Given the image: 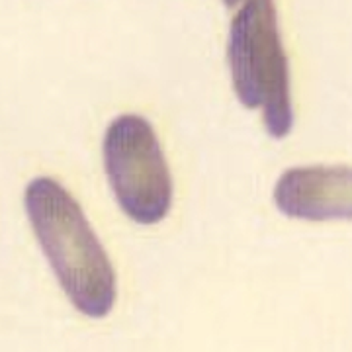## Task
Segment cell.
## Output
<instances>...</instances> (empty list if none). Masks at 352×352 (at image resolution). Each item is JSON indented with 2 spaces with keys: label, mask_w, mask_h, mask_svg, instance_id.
Wrapping results in <instances>:
<instances>
[{
  "label": "cell",
  "mask_w": 352,
  "mask_h": 352,
  "mask_svg": "<svg viewBox=\"0 0 352 352\" xmlns=\"http://www.w3.org/2000/svg\"><path fill=\"white\" fill-rule=\"evenodd\" d=\"M104 166L120 208L139 226L163 221L173 178L153 126L138 113L118 116L104 135Z\"/></svg>",
  "instance_id": "3"
},
{
  "label": "cell",
  "mask_w": 352,
  "mask_h": 352,
  "mask_svg": "<svg viewBox=\"0 0 352 352\" xmlns=\"http://www.w3.org/2000/svg\"><path fill=\"white\" fill-rule=\"evenodd\" d=\"M352 173L346 164L294 166L278 178L274 204L284 215L307 221L349 219Z\"/></svg>",
  "instance_id": "4"
},
{
  "label": "cell",
  "mask_w": 352,
  "mask_h": 352,
  "mask_svg": "<svg viewBox=\"0 0 352 352\" xmlns=\"http://www.w3.org/2000/svg\"><path fill=\"white\" fill-rule=\"evenodd\" d=\"M233 90L245 108H263L266 131L284 139L294 127L289 69L274 2L252 0L235 14L229 32Z\"/></svg>",
  "instance_id": "2"
},
{
  "label": "cell",
  "mask_w": 352,
  "mask_h": 352,
  "mask_svg": "<svg viewBox=\"0 0 352 352\" xmlns=\"http://www.w3.org/2000/svg\"><path fill=\"white\" fill-rule=\"evenodd\" d=\"M24 206L67 298L82 315L104 319L116 302V274L80 204L57 180L38 176L25 186Z\"/></svg>",
  "instance_id": "1"
}]
</instances>
